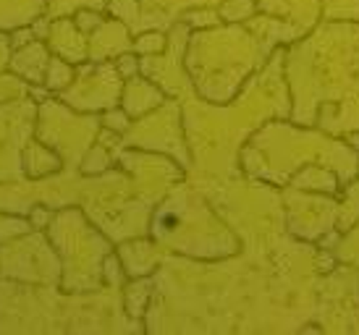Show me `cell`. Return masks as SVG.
Returning a JSON list of instances; mask_svg holds the SVG:
<instances>
[{"instance_id":"obj_1","label":"cell","mask_w":359,"mask_h":335,"mask_svg":"<svg viewBox=\"0 0 359 335\" xmlns=\"http://www.w3.org/2000/svg\"><path fill=\"white\" fill-rule=\"evenodd\" d=\"M291 121L333 137L359 131V24L323 19L283 48Z\"/></svg>"},{"instance_id":"obj_2","label":"cell","mask_w":359,"mask_h":335,"mask_svg":"<svg viewBox=\"0 0 359 335\" xmlns=\"http://www.w3.org/2000/svg\"><path fill=\"white\" fill-rule=\"evenodd\" d=\"M307 32L286 19L259 11L244 24H220L194 32L187 42V71L200 97L226 105L257 74L278 48Z\"/></svg>"},{"instance_id":"obj_3","label":"cell","mask_w":359,"mask_h":335,"mask_svg":"<svg viewBox=\"0 0 359 335\" xmlns=\"http://www.w3.org/2000/svg\"><path fill=\"white\" fill-rule=\"evenodd\" d=\"M309 163L336 170L341 184L359 176V155L344 142L318 126H302L291 118H273L255 131L241 149L239 165L252 181L286 186L291 176Z\"/></svg>"},{"instance_id":"obj_4","label":"cell","mask_w":359,"mask_h":335,"mask_svg":"<svg viewBox=\"0 0 359 335\" xmlns=\"http://www.w3.org/2000/svg\"><path fill=\"white\" fill-rule=\"evenodd\" d=\"M280 199L286 212V228L294 238L320 244L328 233L339 231V197L280 186Z\"/></svg>"},{"instance_id":"obj_5","label":"cell","mask_w":359,"mask_h":335,"mask_svg":"<svg viewBox=\"0 0 359 335\" xmlns=\"http://www.w3.org/2000/svg\"><path fill=\"white\" fill-rule=\"evenodd\" d=\"M320 317L325 320L320 330H328L330 320L336 322V333H359V270L341 265L320 278L318 286ZM318 317V320H320Z\"/></svg>"},{"instance_id":"obj_6","label":"cell","mask_w":359,"mask_h":335,"mask_svg":"<svg viewBox=\"0 0 359 335\" xmlns=\"http://www.w3.org/2000/svg\"><path fill=\"white\" fill-rule=\"evenodd\" d=\"M121 81H123V76L118 74L116 63L92 60V63H81L71 87L58 92V95L71 108L97 113V110L116 108L121 102V92H123Z\"/></svg>"},{"instance_id":"obj_7","label":"cell","mask_w":359,"mask_h":335,"mask_svg":"<svg viewBox=\"0 0 359 335\" xmlns=\"http://www.w3.org/2000/svg\"><path fill=\"white\" fill-rule=\"evenodd\" d=\"M179 102H163L152 113L137 118V126H131L123 134V144L147 147L150 152H170L181 165H189V149L184 142L181 126H173V118H179Z\"/></svg>"},{"instance_id":"obj_8","label":"cell","mask_w":359,"mask_h":335,"mask_svg":"<svg viewBox=\"0 0 359 335\" xmlns=\"http://www.w3.org/2000/svg\"><path fill=\"white\" fill-rule=\"evenodd\" d=\"M134 50V34L121 19H105L90 34V60H116L121 53Z\"/></svg>"},{"instance_id":"obj_9","label":"cell","mask_w":359,"mask_h":335,"mask_svg":"<svg viewBox=\"0 0 359 335\" xmlns=\"http://www.w3.org/2000/svg\"><path fill=\"white\" fill-rule=\"evenodd\" d=\"M50 50L69 63H84L90 58V37L76 27L74 19H58L53 21L50 34H48Z\"/></svg>"},{"instance_id":"obj_10","label":"cell","mask_w":359,"mask_h":335,"mask_svg":"<svg viewBox=\"0 0 359 335\" xmlns=\"http://www.w3.org/2000/svg\"><path fill=\"white\" fill-rule=\"evenodd\" d=\"M163 102H165L163 87H158V84L152 79H147L144 74L134 76V79H126L123 92H121V108L126 110L134 121L152 113V110L160 108Z\"/></svg>"},{"instance_id":"obj_11","label":"cell","mask_w":359,"mask_h":335,"mask_svg":"<svg viewBox=\"0 0 359 335\" xmlns=\"http://www.w3.org/2000/svg\"><path fill=\"white\" fill-rule=\"evenodd\" d=\"M257 6L262 13L291 21L304 32H312L323 21V0H257Z\"/></svg>"},{"instance_id":"obj_12","label":"cell","mask_w":359,"mask_h":335,"mask_svg":"<svg viewBox=\"0 0 359 335\" xmlns=\"http://www.w3.org/2000/svg\"><path fill=\"white\" fill-rule=\"evenodd\" d=\"M48 63H50L48 48L42 45V40H34V42H29L27 48L13 50L8 66L13 69V74H19L24 81H29V84H45Z\"/></svg>"},{"instance_id":"obj_13","label":"cell","mask_w":359,"mask_h":335,"mask_svg":"<svg viewBox=\"0 0 359 335\" xmlns=\"http://www.w3.org/2000/svg\"><path fill=\"white\" fill-rule=\"evenodd\" d=\"M286 186H294L299 191H315V194H333L339 197L344 184L336 176V170H330L328 165H320V163H309V165L299 168Z\"/></svg>"},{"instance_id":"obj_14","label":"cell","mask_w":359,"mask_h":335,"mask_svg":"<svg viewBox=\"0 0 359 335\" xmlns=\"http://www.w3.org/2000/svg\"><path fill=\"white\" fill-rule=\"evenodd\" d=\"M118 257H121L123 270H126V275L129 278H144V275H152V270L158 267L160 249L152 247V244H147V241H142V238H134V241L121 244Z\"/></svg>"},{"instance_id":"obj_15","label":"cell","mask_w":359,"mask_h":335,"mask_svg":"<svg viewBox=\"0 0 359 335\" xmlns=\"http://www.w3.org/2000/svg\"><path fill=\"white\" fill-rule=\"evenodd\" d=\"M150 294H152V275L144 278H131V283L123 291V306H126V315L134 320L144 317V309L150 306Z\"/></svg>"},{"instance_id":"obj_16","label":"cell","mask_w":359,"mask_h":335,"mask_svg":"<svg viewBox=\"0 0 359 335\" xmlns=\"http://www.w3.org/2000/svg\"><path fill=\"white\" fill-rule=\"evenodd\" d=\"M333 254L339 259V265H351L359 270V220L346 231H341L339 241L333 244Z\"/></svg>"},{"instance_id":"obj_17","label":"cell","mask_w":359,"mask_h":335,"mask_svg":"<svg viewBox=\"0 0 359 335\" xmlns=\"http://www.w3.org/2000/svg\"><path fill=\"white\" fill-rule=\"evenodd\" d=\"M116 158H118L116 149H110L108 144H102V142H95V144L87 149L84 160H81V173H84V176H100V173H105V170L113 165Z\"/></svg>"},{"instance_id":"obj_18","label":"cell","mask_w":359,"mask_h":335,"mask_svg":"<svg viewBox=\"0 0 359 335\" xmlns=\"http://www.w3.org/2000/svg\"><path fill=\"white\" fill-rule=\"evenodd\" d=\"M74 79H76V66L63 60L60 55H53L50 63H48V71H45V87L50 92H63V89L71 87Z\"/></svg>"},{"instance_id":"obj_19","label":"cell","mask_w":359,"mask_h":335,"mask_svg":"<svg viewBox=\"0 0 359 335\" xmlns=\"http://www.w3.org/2000/svg\"><path fill=\"white\" fill-rule=\"evenodd\" d=\"M218 13L223 24H244L259 13L257 0H220Z\"/></svg>"},{"instance_id":"obj_20","label":"cell","mask_w":359,"mask_h":335,"mask_svg":"<svg viewBox=\"0 0 359 335\" xmlns=\"http://www.w3.org/2000/svg\"><path fill=\"white\" fill-rule=\"evenodd\" d=\"M191 32H202V29H212V27H220L223 19H220V13L215 6H200V8H189L184 11L179 16Z\"/></svg>"},{"instance_id":"obj_21","label":"cell","mask_w":359,"mask_h":335,"mask_svg":"<svg viewBox=\"0 0 359 335\" xmlns=\"http://www.w3.org/2000/svg\"><path fill=\"white\" fill-rule=\"evenodd\" d=\"M165 48H168V32L147 29L134 34V53L142 58L144 55H160V53H165Z\"/></svg>"},{"instance_id":"obj_22","label":"cell","mask_w":359,"mask_h":335,"mask_svg":"<svg viewBox=\"0 0 359 335\" xmlns=\"http://www.w3.org/2000/svg\"><path fill=\"white\" fill-rule=\"evenodd\" d=\"M323 19L359 24V0H323Z\"/></svg>"},{"instance_id":"obj_23","label":"cell","mask_w":359,"mask_h":335,"mask_svg":"<svg viewBox=\"0 0 359 335\" xmlns=\"http://www.w3.org/2000/svg\"><path fill=\"white\" fill-rule=\"evenodd\" d=\"M131 116L126 113L123 108H110V110H102V118H100V126L102 128H110V131H116V134H126L131 128Z\"/></svg>"},{"instance_id":"obj_24","label":"cell","mask_w":359,"mask_h":335,"mask_svg":"<svg viewBox=\"0 0 359 335\" xmlns=\"http://www.w3.org/2000/svg\"><path fill=\"white\" fill-rule=\"evenodd\" d=\"M102 275H105V283L113 288H118L126 283V270H123V265H121V257L113 254L110 252L108 257H105V262H102Z\"/></svg>"},{"instance_id":"obj_25","label":"cell","mask_w":359,"mask_h":335,"mask_svg":"<svg viewBox=\"0 0 359 335\" xmlns=\"http://www.w3.org/2000/svg\"><path fill=\"white\" fill-rule=\"evenodd\" d=\"M74 21H76V27L90 37L95 29H100V24L105 21V13L97 8H79L74 13Z\"/></svg>"},{"instance_id":"obj_26","label":"cell","mask_w":359,"mask_h":335,"mask_svg":"<svg viewBox=\"0 0 359 335\" xmlns=\"http://www.w3.org/2000/svg\"><path fill=\"white\" fill-rule=\"evenodd\" d=\"M113 63H116L118 74L123 76V81L134 79V76H140V74H142V55H137L134 50H129V53H121Z\"/></svg>"},{"instance_id":"obj_27","label":"cell","mask_w":359,"mask_h":335,"mask_svg":"<svg viewBox=\"0 0 359 335\" xmlns=\"http://www.w3.org/2000/svg\"><path fill=\"white\" fill-rule=\"evenodd\" d=\"M11 40V48L19 50V48H27L29 42H34L37 37H34V29H32V24H27V27H19V29H13L8 34Z\"/></svg>"},{"instance_id":"obj_28","label":"cell","mask_w":359,"mask_h":335,"mask_svg":"<svg viewBox=\"0 0 359 335\" xmlns=\"http://www.w3.org/2000/svg\"><path fill=\"white\" fill-rule=\"evenodd\" d=\"M29 223L34 228H45L48 223H50V210L48 207H34L29 215Z\"/></svg>"},{"instance_id":"obj_29","label":"cell","mask_w":359,"mask_h":335,"mask_svg":"<svg viewBox=\"0 0 359 335\" xmlns=\"http://www.w3.org/2000/svg\"><path fill=\"white\" fill-rule=\"evenodd\" d=\"M50 21L48 19H37V21H32V29H34V37L37 40H48V34H50Z\"/></svg>"},{"instance_id":"obj_30","label":"cell","mask_w":359,"mask_h":335,"mask_svg":"<svg viewBox=\"0 0 359 335\" xmlns=\"http://www.w3.org/2000/svg\"><path fill=\"white\" fill-rule=\"evenodd\" d=\"M344 142H346V144H349V147L359 155V131H349V134L344 137Z\"/></svg>"}]
</instances>
